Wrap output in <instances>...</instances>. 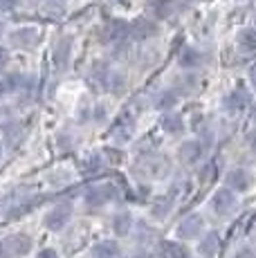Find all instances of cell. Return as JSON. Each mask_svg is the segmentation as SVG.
Returning a JSON list of instances; mask_svg holds the SVG:
<instances>
[{
	"instance_id": "1",
	"label": "cell",
	"mask_w": 256,
	"mask_h": 258,
	"mask_svg": "<svg viewBox=\"0 0 256 258\" xmlns=\"http://www.w3.org/2000/svg\"><path fill=\"white\" fill-rule=\"evenodd\" d=\"M29 249H32V238L25 234L7 236L0 242V254L3 256H25Z\"/></svg>"
},
{
	"instance_id": "2",
	"label": "cell",
	"mask_w": 256,
	"mask_h": 258,
	"mask_svg": "<svg viewBox=\"0 0 256 258\" xmlns=\"http://www.w3.org/2000/svg\"><path fill=\"white\" fill-rule=\"evenodd\" d=\"M236 205H238L236 191H231L229 186L218 188V191L214 193V198H211V209L218 213V216H229V213L236 209Z\"/></svg>"
},
{
	"instance_id": "3",
	"label": "cell",
	"mask_w": 256,
	"mask_h": 258,
	"mask_svg": "<svg viewBox=\"0 0 256 258\" xmlns=\"http://www.w3.org/2000/svg\"><path fill=\"white\" fill-rule=\"evenodd\" d=\"M203 227H205L203 216H200V213H191V216H186L178 225V236L182 240H194V238L200 236Z\"/></svg>"
},
{
	"instance_id": "4",
	"label": "cell",
	"mask_w": 256,
	"mask_h": 258,
	"mask_svg": "<svg viewBox=\"0 0 256 258\" xmlns=\"http://www.w3.org/2000/svg\"><path fill=\"white\" fill-rule=\"evenodd\" d=\"M254 184V177L249 171H245V168H234V171H229L227 175V186L231 191L236 193H243V191H249Z\"/></svg>"
},
{
	"instance_id": "5",
	"label": "cell",
	"mask_w": 256,
	"mask_h": 258,
	"mask_svg": "<svg viewBox=\"0 0 256 258\" xmlns=\"http://www.w3.org/2000/svg\"><path fill=\"white\" fill-rule=\"evenodd\" d=\"M70 218H72V209L68 205L54 207V209L45 216V227L47 229H52V231H58V229H63V227L70 222Z\"/></svg>"
},
{
	"instance_id": "6",
	"label": "cell",
	"mask_w": 256,
	"mask_h": 258,
	"mask_svg": "<svg viewBox=\"0 0 256 258\" xmlns=\"http://www.w3.org/2000/svg\"><path fill=\"white\" fill-rule=\"evenodd\" d=\"M112 196H115V191H112L110 184H103V186H92L90 191L86 193V205L88 207H103L106 202L112 200Z\"/></svg>"
},
{
	"instance_id": "7",
	"label": "cell",
	"mask_w": 256,
	"mask_h": 258,
	"mask_svg": "<svg viewBox=\"0 0 256 258\" xmlns=\"http://www.w3.org/2000/svg\"><path fill=\"white\" fill-rule=\"evenodd\" d=\"M178 153H180V160L184 162V164L194 166V164H198V162L203 160V144L196 142V140H189V142L182 144Z\"/></svg>"
},
{
	"instance_id": "8",
	"label": "cell",
	"mask_w": 256,
	"mask_h": 258,
	"mask_svg": "<svg viewBox=\"0 0 256 258\" xmlns=\"http://www.w3.org/2000/svg\"><path fill=\"white\" fill-rule=\"evenodd\" d=\"M131 34V25L124 23V21H110L103 29V38L106 43H115V41H121Z\"/></svg>"
},
{
	"instance_id": "9",
	"label": "cell",
	"mask_w": 256,
	"mask_h": 258,
	"mask_svg": "<svg viewBox=\"0 0 256 258\" xmlns=\"http://www.w3.org/2000/svg\"><path fill=\"white\" fill-rule=\"evenodd\" d=\"M160 256L162 258H191V251L182 242L164 240V242H160Z\"/></svg>"
},
{
	"instance_id": "10",
	"label": "cell",
	"mask_w": 256,
	"mask_h": 258,
	"mask_svg": "<svg viewBox=\"0 0 256 258\" xmlns=\"http://www.w3.org/2000/svg\"><path fill=\"white\" fill-rule=\"evenodd\" d=\"M220 249V236L216 234V231H209V234L203 236V240H200L198 245V251L203 254L205 258H214L216 254H218Z\"/></svg>"
},
{
	"instance_id": "11",
	"label": "cell",
	"mask_w": 256,
	"mask_h": 258,
	"mask_svg": "<svg viewBox=\"0 0 256 258\" xmlns=\"http://www.w3.org/2000/svg\"><path fill=\"white\" fill-rule=\"evenodd\" d=\"M12 41L18 47H34L38 43V32L34 27H25V29H16L12 34Z\"/></svg>"
},
{
	"instance_id": "12",
	"label": "cell",
	"mask_w": 256,
	"mask_h": 258,
	"mask_svg": "<svg viewBox=\"0 0 256 258\" xmlns=\"http://www.w3.org/2000/svg\"><path fill=\"white\" fill-rule=\"evenodd\" d=\"M157 34V25L155 23H151V21H146V18H140V21H135L131 25V36H135V38H151V36H155Z\"/></svg>"
},
{
	"instance_id": "13",
	"label": "cell",
	"mask_w": 256,
	"mask_h": 258,
	"mask_svg": "<svg viewBox=\"0 0 256 258\" xmlns=\"http://www.w3.org/2000/svg\"><path fill=\"white\" fill-rule=\"evenodd\" d=\"M95 258H119V245L115 240H101L92 247Z\"/></svg>"
},
{
	"instance_id": "14",
	"label": "cell",
	"mask_w": 256,
	"mask_h": 258,
	"mask_svg": "<svg viewBox=\"0 0 256 258\" xmlns=\"http://www.w3.org/2000/svg\"><path fill=\"white\" fill-rule=\"evenodd\" d=\"M247 103H249V97L243 90H234L225 97V108L231 112H238V110H243V108H247Z\"/></svg>"
},
{
	"instance_id": "15",
	"label": "cell",
	"mask_w": 256,
	"mask_h": 258,
	"mask_svg": "<svg viewBox=\"0 0 256 258\" xmlns=\"http://www.w3.org/2000/svg\"><path fill=\"white\" fill-rule=\"evenodd\" d=\"M70 38H61V41L56 43V49H54V61H56L58 68H68V63H70Z\"/></svg>"
},
{
	"instance_id": "16",
	"label": "cell",
	"mask_w": 256,
	"mask_h": 258,
	"mask_svg": "<svg viewBox=\"0 0 256 258\" xmlns=\"http://www.w3.org/2000/svg\"><path fill=\"white\" fill-rule=\"evenodd\" d=\"M162 128H164L169 135H182V133H184V121H182L180 115L166 112V115L162 117Z\"/></svg>"
},
{
	"instance_id": "17",
	"label": "cell",
	"mask_w": 256,
	"mask_h": 258,
	"mask_svg": "<svg viewBox=\"0 0 256 258\" xmlns=\"http://www.w3.org/2000/svg\"><path fill=\"white\" fill-rule=\"evenodd\" d=\"M236 41H238L240 52H245V54L256 52V29H243Z\"/></svg>"
},
{
	"instance_id": "18",
	"label": "cell",
	"mask_w": 256,
	"mask_h": 258,
	"mask_svg": "<svg viewBox=\"0 0 256 258\" xmlns=\"http://www.w3.org/2000/svg\"><path fill=\"white\" fill-rule=\"evenodd\" d=\"M200 63H203V54H200L198 49H194V47L182 49V54H180V66L182 68L191 70V68H198Z\"/></svg>"
},
{
	"instance_id": "19",
	"label": "cell",
	"mask_w": 256,
	"mask_h": 258,
	"mask_svg": "<svg viewBox=\"0 0 256 258\" xmlns=\"http://www.w3.org/2000/svg\"><path fill=\"white\" fill-rule=\"evenodd\" d=\"M131 227H133V220L128 213H117V216L112 218V231H115L117 236H128L131 234Z\"/></svg>"
},
{
	"instance_id": "20",
	"label": "cell",
	"mask_w": 256,
	"mask_h": 258,
	"mask_svg": "<svg viewBox=\"0 0 256 258\" xmlns=\"http://www.w3.org/2000/svg\"><path fill=\"white\" fill-rule=\"evenodd\" d=\"M175 103H178V94H175L173 90H164L157 94L155 99V106L160 108V110H169V108H173Z\"/></svg>"
},
{
	"instance_id": "21",
	"label": "cell",
	"mask_w": 256,
	"mask_h": 258,
	"mask_svg": "<svg viewBox=\"0 0 256 258\" xmlns=\"http://www.w3.org/2000/svg\"><path fill=\"white\" fill-rule=\"evenodd\" d=\"M99 157L97 155H90L86 162H83V168H86V173H95V171H99Z\"/></svg>"
},
{
	"instance_id": "22",
	"label": "cell",
	"mask_w": 256,
	"mask_h": 258,
	"mask_svg": "<svg viewBox=\"0 0 256 258\" xmlns=\"http://www.w3.org/2000/svg\"><path fill=\"white\" fill-rule=\"evenodd\" d=\"M21 0H0V12H12V9L18 7Z\"/></svg>"
},
{
	"instance_id": "23",
	"label": "cell",
	"mask_w": 256,
	"mask_h": 258,
	"mask_svg": "<svg viewBox=\"0 0 256 258\" xmlns=\"http://www.w3.org/2000/svg\"><path fill=\"white\" fill-rule=\"evenodd\" d=\"M247 146L252 148V153H256V131L247 133Z\"/></svg>"
},
{
	"instance_id": "24",
	"label": "cell",
	"mask_w": 256,
	"mask_h": 258,
	"mask_svg": "<svg viewBox=\"0 0 256 258\" xmlns=\"http://www.w3.org/2000/svg\"><path fill=\"white\" fill-rule=\"evenodd\" d=\"M7 61H9V54H7V49H5V47H0V70H3V68L7 66Z\"/></svg>"
},
{
	"instance_id": "25",
	"label": "cell",
	"mask_w": 256,
	"mask_h": 258,
	"mask_svg": "<svg viewBox=\"0 0 256 258\" xmlns=\"http://www.w3.org/2000/svg\"><path fill=\"white\" fill-rule=\"evenodd\" d=\"M38 258H58V254L54 249H43L41 254H38Z\"/></svg>"
},
{
	"instance_id": "26",
	"label": "cell",
	"mask_w": 256,
	"mask_h": 258,
	"mask_svg": "<svg viewBox=\"0 0 256 258\" xmlns=\"http://www.w3.org/2000/svg\"><path fill=\"white\" fill-rule=\"evenodd\" d=\"M249 81H252V86H254V90H256V63L249 66Z\"/></svg>"
},
{
	"instance_id": "27",
	"label": "cell",
	"mask_w": 256,
	"mask_h": 258,
	"mask_svg": "<svg viewBox=\"0 0 256 258\" xmlns=\"http://www.w3.org/2000/svg\"><path fill=\"white\" fill-rule=\"evenodd\" d=\"M252 117H254V121H256V103L252 106Z\"/></svg>"
},
{
	"instance_id": "28",
	"label": "cell",
	"mask_w": 256,
	"mask_h": 258,
	"mask_svg": "<svg viewBox=\"0 0 256 258\" xmlns=\"http://www.w3.org/2000/svg\"><path fill=\"white\" fill-rule=\"evenodd\" d=\"M3 90H5V83H0V94H3Z\"/></svg>"
},
{
	"instance_id": "29",
	"label": "cell",
	"mask_w": 256,
	"mask_h": 258,
	"mask_svg": "<svg viewBox=\"0 0 256 258\" xmlns=\"http://www.w3.org/2000/svg\"><path fill=\"white\" fill-rule=\"evenodd\" d=\"M0 155H3V148H0Z\"/></svg>"
}]
</instances>
